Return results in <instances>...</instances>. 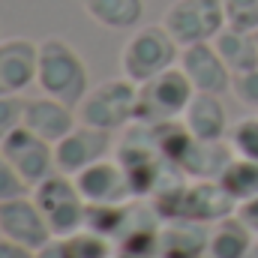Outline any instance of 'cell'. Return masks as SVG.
Masks as SVG:
<instances>
[{"label":"cell","instance_id":"1","mask_svg":"<svg viewBox=\"0 0 258 258\" xmlns=\"http://www.w3.org/2000/svg\"><path fill=\"white\" fill-rule=\"evenodd\" d=\"M39 93L60 99L78 108L81 99L90 93V72L84 57L60 36H45L39 42V69H36Z\"/></svg>","mask_w":258,"mask_h":258},{"label":"cell","instance_id":"2","mask_svg":"<svg viewBox=\"0 0 258 258\" xmlns=\"http://www.w3.org/2000/svg\"><path fill=\"white\" fill-rule=\"evenodd\" d=\"M177 60H180V45L165 30V24L135 27L120 48V72H123V78L135 81V84H144V81L174 69Z\"/></svg>","mask_w":258,"mask_h":258},{"label":"cell","instance_id":"3","mask_svg":"<svg viewBox=\"0 0 258 258\" xmlns=\"http://www.w3.org/2000/svg\"><path fill=\"white\" fill-rule=\"evenodd\" d=\"M135 108H138V84L129 78H108L81 99L78 120L87 126L105 129V132H120L129 123H135Z\"/></svg>","mask_w":258,"mask_h":258},{"label":"cell","instance_id":"4","mask_svg":"<svg viewBox=\"0 0 258 258\" xmlns=\"http://www.w3.org/2000/svg\"><path fill=\"white\" fill-rule=\"evenodd\" d=\"M30 195L39 204V210H42V216H45L54 237H72V234H78L84 228L87 201L78 189L75 177H69L63 171H54L39 186H33Z\"/></svg>","mask_w":258,"mask_h":258},{"label":"cell","instance_id":"5","mask_svg":"<svg viewBox=\"0 0 258 258\" xmlns=\"http://www.w3.org/2000/svg\"><path fill=\"white\" fill-rule=\"evenodd\" d=\"M195 96V87L189 78L183 75L180 66L138 84V108H135V123H168V120H180L189 99Z\"/></svg>","mask_w":258,"mask_h":258},{"label":"cell","instance_id":"6","mask_svg":"<svg viewBox=\"0 0 258 258\" xmlns=\"http://www.w3.org/2000/svg\"><path fill=\"white\" fill-rule=\"evenodd\" d=\"M162 24L180 48L213 42L225 30V6L222 0H174L165 9Z\"/></svg>","mask_w":258,"mask_h":258},{"label":"cell","instance_id":"7","mask_svg":"<svg viewBox=\"0 0 258 258\" xmlns=\"http://www.w3.org/2000/svg\"><path fill=\"white\" fill-rule=\"evenodd\" d=\"M0 153L18 171V177L30 186V192H33V186H39L45 177H51L57 171V165H54V144H48L45 138L33 135L27 126L15 129L0 144Z\"/></svg>","mask_w":258,"mask_h":258},{"label":"cell","instance_id":"8","mask_svg":"<svg viewBox=\"0 0 258 258\" xmlns=\"http://www.w3.org/2000/svg\"><path fill=\"white\" fill-rule=\"evenodd\" d=\"M111 135H114V132L87 126V123L78 120V126L54 144V165H57V171L75 177V174H81L84 168H90V165L108 159V156L114 153V138H111Z\"/></svg>","mask_w":258,"mask_h":258},{"label":"cell","instance_id":"9","mask_svg":"<svg viewBox=\"0 0 258 258\" xmlns=\"http://www.w3.org/2000/svg\"><path fill=\"white\" fill-rule=\"evenodd\" d=\"M0 234L39 252L42 246H48L54 240L39 204L33 201V195H21V198H12V201H3L0 204Z\"/></svg>","mask_w":258,"mask_h":258},{"label":"cell","instance_id":"10","mask_svg":"<svg viewBox=\"0 0 258 258\" xmlns=\"http://www.w3.org/2000/svg\"><path fill=\"white\" fill-rule=\"evenodd\" d=\"M177 66L183 69V75L189 78L195 93H216L225 96L234 84V72L225 66L219 57L213 42H198V45H186L180 48V60Z\"/></svg>","mask_w":258,"mask_h":258},{"label":"cell","instance_id":"11","mask_svg":"<svg viewBox=\"0 0 258 258\" xmlns=\"http://www.w3.org/2000/svg\"><path fill=\"white\" fill-rule=\"evenodd\" d=\"M39 69V42L24 36L0 39V96H21L36 84Z\"/></svg>","mask_w":258,"mask_h":258},{"label":"cell","instance_id":"12","mask_svg":"<svg viewBox=\"0 0 258 258\" xmlns=\"http://www.w3.org/2000/svg\"><path fill=\"white\" fill-rule=\"evenodd\" d=\"M75 183L87 204H126L132 198L126 168L120 165L117 156H108V159L84 168L81 174H75Z\"/></svg>","mask_w":258,"mask_h":258},{"label":"cell","instance_id":"13","mask_svg":"<svg viewBox=\"0 0 258 258\" xmlns=\"http://www.w3.org/2000/svg\"><path fill=\"white\" fill-rule=\"evenodd\" d=\"M24 126L33 135L45 138L48 144H57L60 138H66L78 126V111L60 99L39 93L33 99H24Z\"/></svg>","mask_w":258,"mask_h":258},{"label":"cell","instance_id":"14","mask_svg":"<svg viewBox=\"0 0 258 258\" xmlns=\"http://www.w3.org/2000/svg\"><path fill=\"white\" fill-rule=\"evenodd\" d=\"M186 132L198 141H225L228 138V114L222 105V96L216 93H195L180 117Z\"/></svg>","mask_w":258,"mask_h":258},{"label":"cell","instance_id":"15","mask_svg":"<svg viewBox=\"0 0 258 258\" xmlns=\"http://www.w3.org/2000/svg\"><path fill=\"white\" fill-rule=\"evenodd\" d=\"M207 225L189 219H171L159 231V252L156 258H204L207 249Z\"/></svg>","mask_w":258,"mask_h":258},{"label":"cell","instance_id":"16","mask_svg":"<svg viewBox=\"0 0 258 258\" xmlns=\"http://www.w3.org/2000/svg\"><path fill=\"white\" fill-rule=\"evenodd\" d=\"M231 156L234 153H231V147H225V141H198V138H192L189 147L183 150V156L177 159V168L192 180H216Z\"/></svg>","mask_w":258,"mask_h":258},{"label":"cell","instance_id":"17","mask_svg":"<svg viewBox=\"0 0 258 258\" xmlns=\"http://www.w3.org/2000/svg\"><path fill=\"white\" fill-rule=\"evenodd\" d=\"M81 9L105 30H135L141 27L144 0H81Z\"/></svg>","mask_w":258,"mask_h":258},{"label":"cell","instance_id":"18","mask_svg":"<svg viewBox=\"0 0 258 258\" xmlns=\"http://www.w3.org/2000/svg\"><path fill=\"white\" fill-rule=\"evenodd\" d=\"M252 243H255V237L249 234V228L231 213L210 228L204 258H246Z\"/></svg>","mask_w":258,"mask_h":258},{"label":"cell","instance_id":"19","mask_svg":"<svg viewBox=\"0 0 258 258\" xmlns=\"http://www.w3.org/2000/svg\"><path fill=\"white\" fill-rule=\"evenodd\" d=\"M219 57L225 60V66L240 75V72H249L258 66V39L255 33H240V30H231L225 27L216 39H213Z\"/></svg>","mask_w":258,"mask_h":258},{"label":"cell","instance_id":"20","mask_svg":"<svg viewBox=\"0 0 258 258\" xmlns=\"http://www.w3.org/2000/svg\"><path fill=\"white\" fill-rule=\"evenodd\" d=\"M216 183L225 189V195H228L234 204H243V201L255 198L258 195V162L231 156L228 165L222 168V174L216 177Z\"/></svg>","mask_w":258,"mask_h":258},{"label":"cell","instance_id":"21","mask_svg":"<svg viewBox=\"0 0 258 258\" xmlns=\"http://www.w3.org/2000/svg\"><path fill=\"white\" fill-rule=\"evenodd\" d=\"M66 243V255L69 258H111L114 249H111V240L90 231V228H81L78 234L72 237H63Z\"/></svg>","mask_w":258,"mask_h":258},{"label":"cell","instance_id":"22","mask_svg":"<svg viewBox=\"0 0 258 258\" xmlns=\"http://www.w3.org/2000/svg\"><path fill=\"white\" fill-rule=\"evenodd\" d=\"M225 141H228V147H231L234 156L258 162V114L240 117L234 126L228 129V138Z\"/></svg>","mask_w":258,"mask_h":258},{"label":"cell","instance_id":"23","mask_svg":"<svg viewBox=\"0 0 258 258\" xmlns=\"http://www.w3.org/2000/svg\"><path fill=\"white\" fill-rule=\"evenodd\" d=\"M225 27L240 33H258V0H222Z\"/></svg>","mask_w":258,"mask_h":258},{"label":"cell","instance_id":"24","mask_svg":"<svg viewBox=\"0 0 258 258\" xmlns=\"http://www.w3.org/2000/svg\"><path fill=\"white\" fill-rule=\"evenodd\" d=\"M24 126V99L21 96H0V144Z\"/></svg>","mask_w":258,"mask_h":258},{"label":"cell","instance_id":"25","mask_svg":"<svg viewBox=\"0 0 258 258\" xmlns=\"http://www.w3.org/2000/svg\"><path fill=\"white\" fill-rule=\"evenodd\" d=\"M21 195H30V186L18 177V171L9 165V159L0 153V204L12 201V198H21Z\"/></svg>","mask_w":258,"mask_h":258},{"label":"cell","instance_id":"26","mask_svg":"<svg viewBox=\"0 0 258 258\" xmlns=\"http://www.w3.org/2000/svg\"><path fill=\"white\" fill-rule=\"evenodd\" d=\"M231 93H234V99H237L240 105L255 108V111H258V66H255V69H249V72L234 75Z\"/></svg>","mask_w":258,"mask_h":258},{"label":"cell","instance_id":"27","mask_svg":"<svg viewBox=\"0 0 258 258\" xmlns=\"http://www.w3.org/2000/svg\"><path fill=\"white\" fill-rule=\"evenodd\" d=\"M234 216L249 228V234H252V237H258V195H255V198H249V201H243V204H237Z\"/></svg>","mask_w":258,"mask_h":258},{"label":"cell","instance_id":"28","mask_svg":"<svg viewBox=\"0 0 258 258\" xmlns=\"http://www.w3.org/2000/svg\"><path fill=\"white\" fill-rule=\"evenodd\" d=\"M0 258H36L33 249H27V246H21V243H15V240H9V237H3L0 234Z\"/></svg>","mask_w":258,"mask_h":258},{"label":"cell","instance_id":"29","mask_svg":"<svg viewBox=\"0 0 258 258\" xmlns=\"http://www.w3.org/2000/svg\"><path fill=\"white\" fill-rule=\"evenodd\" d=\"M111 258H153V255H141V252H132V249H117Z\"/></svg>","mask_w":258,"mask_h":258},{"label":"cell","instance_id":"30","mask_svg":"<svg viewBox=\"0 0 258 258\" xmlns=\"http://www.w3.org/2000/svg\"><path fill=\"white\" fill-rule=\"evenodd\" d=\"M246 258H258V237H255V243L249 246V252H246Z\"/></svg>","mask_w":258,"mask_h":258},{"label":"cell","instance_id":"31","mask_svg":"<svg viewBox=\"0 0 258 258\" xmlns=\"http://www.w3.org/2000/svg\"><path fill=\"white\" fill-rule=\"evenodd\" d=\"M255 39H258V33H255Z\"/></svg>","mask_w":258,"mask_h":258}]
</instances>
